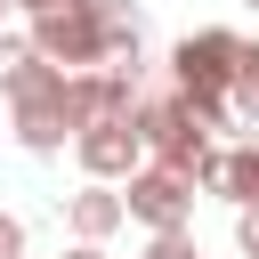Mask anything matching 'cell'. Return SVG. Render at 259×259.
<instances>
[{
    "label": "cell",
    "instance_id": "obj_1",
    "mask_svg": "<svg viewBox=\"0 0 259 259\" xmlns=\"http://www.w3.org/2000/svg\"><path fill=\"white\" fill-rule=\"evenodd\" d=\"M235 73H243V40H235L227 24H202V32H186V40L170 49V89H178V97H186L210 130H227Z\"/></svg>",
    "mask_w": 259,
    "mask_h": 259
},
{
    "label": "cell",
    "instance_id": "obj_2",
    "mask_svg": "<svg viewBox=\"0 0 259 259\" xmlns=\"http://www.w3.org/2000/svg\"><path fill=\"white\" fill-rule=\"evenodd\" d=\"M73 73L65 65H49V57H32L8 89H0V105H8V138L24 146V154H57V146H73Z\"/></svg>",
    "mask_w": 259,
    "mask_h": 259
},
{
    "label": "cell",
    "instance_id": "obj_3",
    "mask_svg": "<svg viewBox=\"0 0 259 259\" xmlns=\"http://www.w3.org/2000/svg\"><path fill=\"white\" fill-rule=\"evenodd\" d=\"M138 138H146V162H162V170H178V178H194L202 186V170L219 162V146H210V121L178 97V89H154V97H138Z\"/></svg>",
    "mask_w": 259,
    "mask_h": 259
},
{
    "label": "cell",
    "instance_id": "obj_4",
    "mask_svg": "<svg viewBox=\"0 0 259 259\" xmlns=\"http://www.w3.org/2000/svg\"><path fill=\"white\" fill-rule=\"evenodd\" d=\"M24 32H32V49H40L49 65H65V73L113 65V40H105V24L89 16V0H65V8H49V16H24Z\"/></svg>",
    "mask_w": 259,
    "mask_h": 259
},
{
    "label": "cell",
    "instance_id": "obj_5",
    "mask_svg": "<svg viewBox=\"0 0 259 259\" xmlns=\"http://www.w3.org/2000/svg\"><path fill=\"white\" fill-rule=\"evenodd\" d=\"M121 202H130V219H138L146 235H186V227H194V178H178V170H162V162H146V170L121 186Z\"/></svg>",
    "mask_w": 259,
    "mask_h": 259
},
{
    "label": "cell",
    "instance_id": "obj_6",
    "mask_svg": "<svg viewBox=\"0 0 259 259\" xmlns=\"http://www.w3.org/2000/svg\"><path fill=\"white\" fill-rule=\"evenodd\" d=\"M73 162H81V178H97V186H130V178L146 170V138H138V121H89V130L73 138Z\"/></svg>",
    "mask_w": 259,
    "mask_h": 259
},
{
    "label": "cell",
    "instance_id": "obj_7",
    "mask_svg": "<svg viewBox=\"0 0 259 259\" xmlns=\"http://www.w3.org/2000/svg\"><path fill=\"white\" fill-rule=\"evenodd\" d=\"M65 97H73V138H81L89 121H130L146 89H138V73H113V65H97V73H73V89H65Z\"/></svg>",
    "mask_w": 259,
    "mask_h": 259
},
{
    "label": "cell",
    "instance_id": "obj_8",
    "mask_svg": "<svg viewBox=\"0 0 259 259\" xmlns=\"http://www.w3.org/2000/svg\"><path fill=\"white\" fill-rule=\"evenodd\" d=\"M65 227H73V243H113V235L130 227V202H121V186H97V178H81V194H65Z\"/></svg>",
    "mask_w": 259,
    "mask_h": 259
},
{
    "label": "cell",
    "instance_id": "obj_9",
    "mask_svg": "<svg viewBox=\"0 0 259 259\" xmlns=\"http://www.w3.org/2000/svg\"><path fill=\"white\" fill-rule=\"evenodd\" d=\"M32 57H40V49H32V32H16V24H8V32H0V89H8Z\"/></svg>",
    "mask_w": 259,
    "mask_h": 259
},
{
    "label": "cell",
    "instance_id": "obj_10",
    "mask_svg": "<svg viewBox=\"0 0 259 259\" xmlns=\"http://www.w3.org/2000/svg\"><path fill=\"white\" fill-rule=\"evenodd\" d=\"M146 259H202L194 251V227L186 235H146Z\"/></svg>",
    "mask_w": 259,
    "mask_h": 259
},
{
    "label": "cell",
    "instance_id": "obj_11",
    "mask_svg": "<svg viewBox=\"0 0 259 259\" xmlns=\"http://www.w3.org/2000/svg\"><path fill=\"white\" fill-rule=\"evenodd\" d=\"M235 251L259 259V210H235Z\"/></svg>",
    "mask_w": 259,
    "mask_h": 259
},
{
    "label": "cell",
    "instance_id": "obj_12",
    "mask_svg": "<svg viewBox=\"0 0 259 259\" xmlns=\"http://www.w3.org/2000/svg\"><path fill=\"white\" fill-rule=\"evenodd\" d=\"M0 259H24V219L0 210Z\"/></svg>",
    "mask_w": 259,
    "mask_h": 259
},
{
    "label": "cell",
    "instance_id": "obj_13",
    "mask_svg": "<svg viewBox=\"0 0 259 259\" xmlns=\"http://www.w3.org/2000/svg\"><path fill=\"white\" fill-rule=\"evenodd\" d=\"M65 259H113V251H105V243H73Z\"/></svg>",
    "mask_w": 259,
    "mask_h": 259
},
{
    "label": "cell",
    "instance_id": "obj_14",
    "mask_svg": "<svg viewBox=\"0 0 259 259\" xmlns=\"http://www.w3.org/2000/svg\"><path fill=\"white\" fill-rule=\"evenodd\" d=\"M16 8H24V16H49V8H65V0H16Z\"/></svg>",
    "mask_w": 259,
    "mask_h": 259
},
{
    "label": "cell",
    "instance_id": "obj_15",
    "mask_svg": "<svg viewBox=\"0 0 259 259\" xmlns=\"http://www.w3.org/2000/svg\"><path fill=\"white\" fill-rule=\"evenodd\" d=\"M8 16H16V0H0V32H8Z\"/></svg>",
    "mask_w": 259,
    "mask_h": 259
},
{
    "label": "cell",
    "instance_id": "obj_16",
    "mask_svg": "<svg viewBox=\"0 0 259 259\" xmlns=\"http://www.w3.org/2000/svg\"><path fill=\"white\" fill-rule=\"evenodd\" d=\"M243 8H259V0H243Z\"/></svg>",
    "mask_w": 259,
    "mask_h": 259
}]
</instances>
